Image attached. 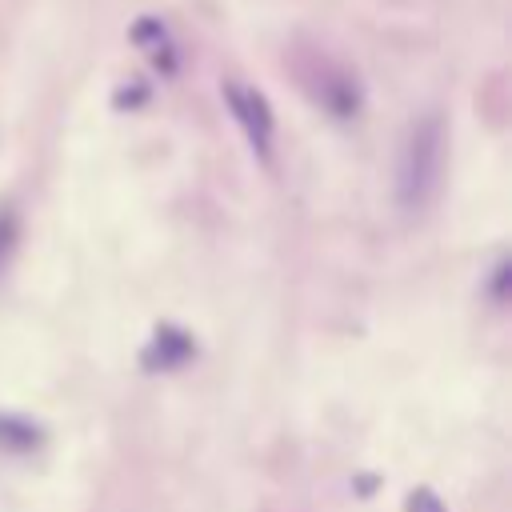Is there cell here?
<instances>
[{
	"label": "cell",
	"instance_id": "cell-3",
	"mask_svg": "<svg viewBox=\"0 0 512 512\" xmlns=\"http://www.w3.org/2000/svg\"><path fill=\"white\" fill-rule=\"evenodd\" d=\"M192 356V340L184 332H172V328H160L156 340H152V352L144 356L148 364H160V368H176Z\"/></svg>",
	"mask_w": 512,
	"mask_h": 512
},
{
	"label": "cell",
	"instance_id": "cell-2",
	"mask_svg": "<svg viewBox=\"0 0 512 512\" xmlns=\"http://www.w3.org/2000/svg\"><path fill=\"white\" fill-rule=\"evenodd\" d=\"M224 100H228V108H232L236 124L248 132L252 148L268 152V140H272V112H268V100H264L256 88L236 84V80H232V84H224Z\"/></svg>",
	"mask_w": 512,
	"mask_h": 512
},
{
	"label": "cell",
	"instance_id": "cell-1",
	"mask_svg": "<svg viewBox=\"0 0 512 512\" xmlns=\"http://www.w3.org/2000/svg\"><path fill=\"white\" fill-rule=\"evenodd\" d=\"M440 168H444V120L420 116L408 128L396 156V204L404 212H420L440 184Z\"/></svg>",
	"mask_w": 512,
	"mask_h": 512
}]
</instances>
